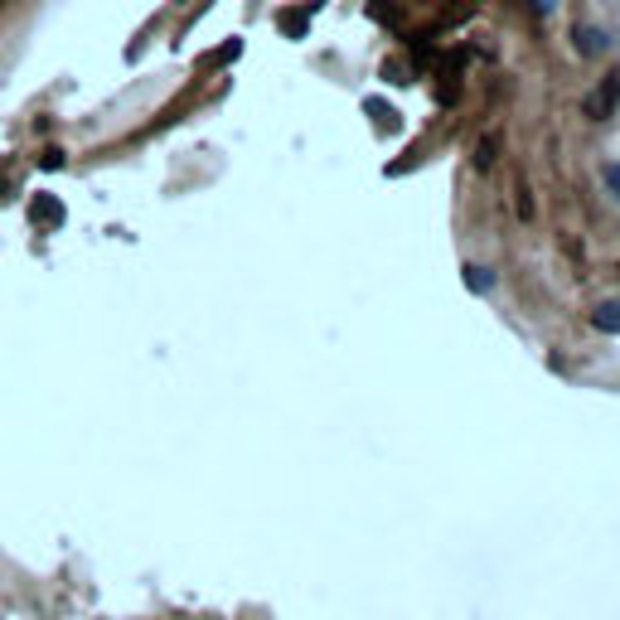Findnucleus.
I'll use <instances>...</instances> for the list:
<instances>
[{"label": "nucleus", "instance_id": "f257e3e1", "mask_svg": "<svg viewBox=\"0 0 620 620\" xmlns=\"http://www.w3.org/2000/svg\"><path fill=\"white\" fill-rule=\"evenodd\" d=\"M620 97V78H606V87L601 93L592 97V117H606V112H611V103Z\"/></svg>", "mask_w": 620, "mask_h": 620}]
</instances>
